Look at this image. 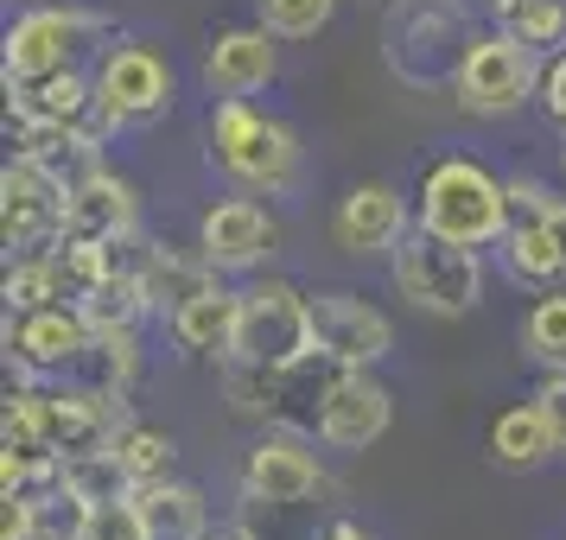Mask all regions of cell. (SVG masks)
<instances>
[{"mask_svg":"<svg viewBox=\"0 0 566 540\" xmlns=\"http://www.w3.org/2000/svg\"><path fill=\"white\" fill-rule=\"evenodd\" d=\"M235 369H261V375H293L318 362L312 350V311L306 293L286 280H261L242 293V318H235V343H230Z\"/></svg>","mask_w":566,"mask_h":540,"instance_id":"cell-2","label":"cell"},{"mask_svg":"<svg viewBox=\"0 0 566 540\" xmlns=\"http://www.w3.org/2000/svg\"><path fill=\"white\" fill-rule=\"evenodd\" d=\"M39 426H45L57 458L83 464V458H115V445L134 420L122 388H57V394H39Z\"/></svg>","mask_w":566,"mask_h":540,"instance_id":"cell-6","label":"cell"},{"mask_svg":"<svg viewBox=\"0 0 566 540\" xmlns=\"http://www.w3.org/2000/svg\"><path fill=\"white\" fill-rule=\"evenodd\" d=\"M522 350L547 369H566V293H541L535 311L522 318Z\"/></svg>","mask_w":566,"mask_h":540,"instance_id":"cell-26","label":"cell"},{"mask_svg":"<svg viewBox=\"0 0 566 540\" xmlns=\"http://www.w3.org/2000/svg\"><path fill=\"white\" fill-rule=\"evenodd\" d=\"M541 52L522 45L515 32H484V39H464L459 71H452V96L471 115H515V108L541 96Z\"/></svg>","mask_w":566,"mask_h":540,"instance_id":"cell-5","label":"cell"},{"mask_svg":"<svg viewBox=\"0 0 566 540\" xmlns=\"http://www.w3.org/2000/svg\"><path fill=\"white\" fill-rule=\"evenodd\" d=\"M210 540H255V534H249V528H217Z\"/></svg>","mask_w":566,"mask_h":540,"instance_id":"cell-35","label":"cell"},{"mask_svg":"<svg viewBox=\"0 0 566 540\" xmlns=\"http://www.w3.org/2000/svg\"><path fill=\"white\" fill-rule=\"evenodd\" d=\"M541 108H547V115L566 128V52L554 57L547 71H541Z\"/></svg>","mask_w":566,"mask_h":540,"instance_id":"cell-33","label":"cell"},{"mask_svg":"<svg viewBox=\"0 0 566 540\" xmlns=\"http://www.w3.org/2000/svg\"><path fill=\"white\" fill-rule=\"evenodd\" d=\"M134 223H140V204H134V184L115 179V172H83L64 198V235L77 242H134Z\"/></svg>","mask_w":566,"mask_h":540,"instance_id":"cell-15","label":"cell"},{"mask_svg":"<svg viewBox=\"0 0 566 540\" xmlns=\"http://www.w3.org/2000/svg\"><path fill=\"white\" fill-rule=\"evenodd\" d=\"M312 350L332 369H376L395 350V325L357 293H306Z\"/></svg>","mask_w":566,"mask_h":540,"instance_id":"cell-9","label":"cell"},{"mask_svg":"<svg viewBox=\"0 0 566 540\" xmlns=\"http://www.w3.org/2000/svg\"><path fill=\"white\" fill-rule=\"evenodd\" d=\"M83 350H96V331H90L77 299L71 306L13 311V325H7V357L20 369H71Z\"/></svg>","mask_w":566,"mask_h":540,"instance_id":"cell-12","label":"cell"},{"mask_svg":"<svg viewBox=\"0 0 566 540\" xmlns=\"http://www.w3.org/2000/svg\"><path fill=\"white\" fill-rule=\"evenodd\" d=\"M242 489H249V502H306L325 489V464L312 458L300 438H261L249 464H242Z\"/></svg>","mask_w":566,"mask_h":540,"instance_id":"cell-16","label":"cell"},{"mask_svg":"<svg viewBox=\"0 0 566 540\" xmlns=\"http://www.w3.org/2000/svg\"><path fill=\"white\" fill-rule=\"evenodd\" d=\"M395 286L413 311H433V318H464V311L484 299V261L464 242H446L433 230H408L401 248L388 255Z\"/></svg>","mask_w":566,"mask_h":540,"instance_id":"cell-3","label":"cell"},{"mask_svg":"<svg viewBox=\"0 0 566 540\" xmlns=\"http://www.w3.org/2000/svg\"><path fill=\"white\" fill-rule=\"evenodd\" d=\"M172 438L159 433V426H128L122 445H115V464H122V484H159V477H172Z\"/></svg>","mask_w":566,"mask_h":540,"instance_id":"cell-24","label":"cell"},{"mask_svg":"<svg viewBox=\"0 0 566 540\" xmlns=\"http://www.w3.org/2000/svg\"><path fill=\"white\" fill-rule=\"evenodd\" d=\"M490 458L503 464V470H541L547 458H560L547 413H541L535 401H528V407L496 413V420H490Z\"/></svg>","mask_w":566,"mask_h":540,"instance_id":"cell-21","label":"cell"},{"mask_svg":"<svg viewBox=\"0 0 566 540\" xmlns=\"http://www.w3.org/2000/svg\"><path fill=\"white\" fill-rule=\"evenodd\" d=\"M337 13V0H261V27L274 39H312L325 32Z\"/></svg>","mask_w":566,"mask_h":540,"instance_id":"cell-28","label":"cell"},{"mask_svg":"<svg viewBox=\"0 0 566 540\" xmlns=\"http://www.w3.org/2000/svg\"><path fill=\"white\" fill-rule=\"evenodd\" d=\"M172 108V71L154 45H108L96 71V128H140Z\"/></svg>","mask_w":566,"mask_h":540,"instance_id":"cell-7","label":"cell"},{"mask_svg":"<svg viewBox=\"0 0 566 540\" xmlns=\"http://www.w3.org/2000/svg\"><path fill=\"white\" fill-rule=\"evenodd\" d=\"M83 540H147V521H140V509H134L128 489H122V496H103V502L90 509Z\"/></svg>","mask_w":566,"mask_h":540,"instance_id":"cell-29","label":"cell"},{"mask_svg":"<svg viewBox=\"0 0 566 540\" xmlns=\"http://www.w3.org/2000/svg\"><path fill=\"white\" fill-rule=\"evenodd\" d=\"M198 255L217 267V274H249L274 255V223L255 198H223V204L205 210L198 223Z\"/></svg>","mask_w":566,"mask_h":540,"instance_id":"cell-13","label":"cell"},{"mask_svg":"<svg viewBox=\"0 0 566 540\" xmlns=\"http://www.w3.org/2000/svg\"><path fill=\"white\" fill-rule=\"evenodd\" d=\"M496 248H503V267H510L515 286H554L566 274L560 242H554V230H547L541 216H515Z\"/></svg>","mask_w":566,"mask_h":540,"instance_id":"cell-22","label":"cell"},{"mask_svg":"<svg viewBox=\"0 0 566 540\" xmlns=\"http://www.w3.org/2000/svg\"><path fill=\"white\" fill-rule=\"evenodd\" d=\"M535 407L547 413V426H554V445H560V452H566V369H554V375L541 382Z\"/></svg>","mask_w":566,"mask_h":540,"instance_id":"cell-32","label":"cell"},{"mask_svg":"<svg viewBox=\"0 0 566 540\" xmlns=\"http://www.w3.org/2000/svg\"><path fill=\"white\" fill-rule=\"evenodd\" d=\"M332 235H337V248H350V255H395L401 235H408V198L388 179L357 184V191L337 198Z\"/></svg>","mask_w":566,"mask_h":540,"instance_id":"cell-14","label":"cell"},{"mask_svg":"<svg viewBox=\"0 0 566 540\" xmlns=\"http://www.w3.org/2000/svg\"><path fill=\"white\" fill-rule=\"evenodd\" d=\"M0 299H7V311L57 306V299H64V280H57L52 255L39 248V255H20V261H13V267H7V286H0Z\"/></svg>","mask_w":566,"mask_h":540,"instance_id":"cell-25","label":"cell"},{"mask_svg":"<svg viewBox=\"0 0 566 540\" xmlns=\"http://www.w3.org/2000/svg\"><path fill=\"white\" fill-rule=\"evenodd\" d=\"M235 318H242V293L217 286V274H210L205 286H191L179 306H172L166 331H172V343H179V350H191V357H230Z\"/></svg>","mask_w":566,"mask_h":540,"instance_id":"cell-17","label":"cell"},{"mask_svg":"<svg viewBox=\"0 0 566 540\" xmlns=\"http://www.w3.org/2000/svg\"><path fill=\"white\" fill-rule=\"evenodd\" d=\"M90 496L83 489H71L64 477L45 489H32V534L27 540H83V528H90Z\"/></svg>","mask_w":566,"mask_h":540,"instance_id":"cell-23","label":"cell"},{"mask_svg":"<svg viewBox=\"0 0 566 540\" xmlns=\"http://www.w3.org/2000/svg\"><path fill=\"white\" fill-rule=\"evenodd\" d=\"M510 204L541 216V223L554 230V242H560V255H566V198L560 191H547V184H535V179H510Z\"/></svg>","mask_w":566,"mask_h":540,"instance_id":"cell-30","label":"cell"},{"mask_svg":"<svg viewBox=\"0 0 566 540\" xmlns=\"http://www.w3.org/2000/svg\"><path fill=\"white\" fill-rule=\"evenodd\" d=\"M510 184L484 172L478 159H439L433 172L420 179V230L464 242V248H490L510 230Z\"/></svg>","mask_w":566,"mask_h":540,"instance_id":"cell-1","label":"cell"},{"mask_svg":"<svg viewBox=\"0 0 566 540\" xmlns=\"http://www.w3.org/2000/svg\"><path fill=\"white\" fill-rule=\"evenodd\" d=\"M7 89H13L20 128H83V115L96 108V77H83L77 64L32 83H7Z\"/></svg>","mask_w":566,"mask_h":540,"instance_id":"cell-19","label":"cell"},{"mask_svg":"<svg viewBox=\"0 0 566 540\" xmlns=\"http://www.w3.org/2000/svg\"><path fill=\"white\" fill-rule=\"evenodd\" d=\"M318 540H369V534H363L357 521H332V528H325Z\"/></svg>","mask_w":566,"mask_h":540,"instance_id":"cell-34","label":"cell"},{"mask_svg":"<svg viewBox=\"0 0 566 540\" xmlns=\"http://www.w3.org/2000/svg\"><path fill=\"white\" fill-rule=\"evenodd\" d=\"M210 153H217V166L230 179H242L249 191H268V198L300 179V140H293V128L255 115L242 96L217 103V115H210Z\"/></svg>","mask_w":566,"mask_h":540,"instance_id":"cell-4","label":"cell"},{"mask_svg":"<svg viewBox=\"0 0 566 540\" xmlns=\"http://www.w3.org/2000/svg\"><path fill=\"white\" fill-rule=\"evenodd\" d=\"M96 350H103L108 382H115V388L128 382V375H134V362H140V357H134V325H122V331H103V337H96Z\"/></svg>","mask_w":566,"mask_h":540,"instance_id":"cell-31","label":"cell"},{"mask_svg":"<svg viewBox=\"0 0 566 540\" xmlns=\"http://www.w3.org/2000/svg\"><path fill=\"white\" fill-rule=\"evenodd\" d=\"M128 496L147 521V540H210V502L198 484L159 477V484H134Z\"/></svg>","mask_w":566,"mask_h":540,"instance_id":"cell-20","label":"cell"},{"mask_svg":"<svg viewBox=\"0 0 566 540\" xmlns=\"http://www.w3.org/2000/svg\"><path fill=\"white\" fill-rule=\"evenodd\" d=\"M274 77V32L268 27H230L205 52V89L210 96H249Z\"/></svg>","mask_w":566,"mask_h":540,"instance_id":"cell-18","label":"cell"},{"mask_svg":"<svg viewBox=\"0 0 566 540\" xmlns=\"http://www.w3.org/2000/svg\"><path fill=\"white\" fill-rule=\"evenodd\" d=\"M510 7H522V0H484V13H496V20H503Z\"/></svg>","mask_w":566,"mask_h":540,"instance_id":"cell-36","label":"cell"},{"mask_svg":"<svg viewBox=\"0 0 566 540\" xmlns=\"http://www.w3.org/2000/svg\"><path fill=\"white\" fill-rule=\"evenodd\" d=\"M388 420H395V401L369 369H337L318 388V407H312V426L332 452H369L388 433Z\"/></svg>","mask_w":566,"mask_h":540,"instance_id":"cell-10","label":"cell"},{"mask_svg":"<svg viewBox=\"0 0 566 540\" xmlns=\"http://www.w3.org/2000/svg\"><path fill=\"white\" fill-rule=\"evenodd\" d=\"M503 32H515V39H522V45H535V52L560 45V39H566V0H522V7L503 13Z\"/></svg>","mask_w":566,"mask_h":540,"instance_id":"cell-27","label":"cell"},{"mask_svg":"<svg viewBox=\"0 0 566 540\" xmlns=\"http://www.w3.org/2000/svg\"><path fill=\"white\" fill-rule=\"evenodd\" d=\"M64 198H71V184L57 179L52 166H39L27 153L7 159V172H0V230H7V248H20V255L52 248L64 235Z\"/></svg>","mask_w":566,"mask_h":540,"instance_id":"cell-8","label":"cell"},{"mask_svg":"<svg viewBox=\"0 0 566 540\" xmlns=\"http://www.w3.org/2000/svg\"><path fill=\"white\" fill-rule=\"evenodd\" d=\"M83 32H96V13H83V7H32L13 20L7 32V83H32V77H52V71H71V57H77Z\"/></svg>","mask_w":566,"mask_h":540,"instance_id":"cell-11","label":"cell"}]
</instances>
